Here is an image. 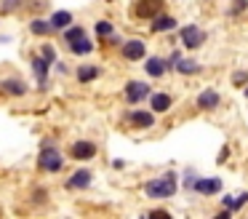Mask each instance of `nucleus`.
<instances>
[{
    "label": "nucleus",
    "mask_w": 248,
    "mask_h": 219,
    "mask_svg": "<svg viewBox=\"0 0 248 219\" xmlns=\"http://www.w3.org/2000/svg\"><path fill=\"white\" fill-rule=\"evenodd\" d=\"M176 187H179V176L173 171H168V174L155 176V179L147 182L144 192H147V198H171L176 192Z\"/></svg>",
    "instance_id": "obj_1"
},
{
    "label": "nucleus",
    "mask_w": 248,
    "mask_h": 219,
    "mask_svg": "<svg viewBox=\"0 0 248 219\" xmlns=\"http://www.w3.org/2000/svg\"><path fill=\"white\" fill-rule=\"evenodd\" d=\"M38 166H40V171L56 174V171H62V166H64V158L59 155V150H56L54 144H43V150H40V155H38Z\"/></svg>",
    "instance_id": "obj_2"
},
{
    "label": "nucleus",
    "mask_w": 248,
    "mask_h": 219,
    "mask_svg": "<svg viewBox=\"0 0 248 219\" xmlns=\"http://www.w3.org/2000/svg\"><path fill=\"white\" fill-rule=\"evenodd\" d=\"M163 0H136L134 5V16L136 19H152V16L163 14Z\"/></svg>",
    "instance_id": "obj_3"
},
{
    "label": "nucleus",
    "mask_w": 248,
    "mask_h": 219,
    "mask_svg": "<svg viewBox=\"0 0 248 219\" xmlns=\"http://www.w3.org/2000/svg\"><path fill=\"white\" fill-rule=\"evenodd\" d=\"M179 37H182V43H184L187 48H200V46L205 43V32L200 30L198 24H187V27H182Z\"/></svg>",
    "instance_id": "obj_4"
},
{
    "label": "nucleus",
    "mask_w": 248,
    "mask_h": 219,
    "mask_svg": "<svg viewBox=\"0 0 248 219\" xmlns=\"http://www.w3.org/2000/svg\"><path fill=\"white\" fill-rule=\"evenodd\" d=\"M93 155H96V144L91 139H78V142H72V147H70L72 160H91Z\"/></svg>",
    "instance_id": "obj_5"
},
{
    "label": "nucleus",
    "mask_w": 248,
    "mask_h": 219,
    "mask_svg": "<svg viewBox=\"0 0 248 219\" xmlns=\"http://www.w3.org/2000/svg\"><path fill=\"white\" fill-rule=\"evenodd\" d=\"M120 53H123V59H128V62H139V59H144V53H147V46H144V40H125V43H120Z\"/></svg>",
    "instance_id": "obj_6"
},
{
    "label": "nucleus",
    "mask_w": 248,
    "mask_h": 219,
    "mask_svg": "<svg viewBox=\"0 0 248 219\" xmlns=\"http://www.w3.org/2000/svg\"><path fill=\"white\" fill-rule=\"evenodd\" d=\"M91 182H93V174L88 168H80L64 182V187L67 190H86V187H91Z\"/></svg>",
    "instance_id": "obj_7"
},
{
    "label": "nucleus",
    "mask_w": 248,
    "mask_h": 219,
    "mask_svg": "<svg viewBox=\"0 0 248 219\" xmlns=\"http://www.w3.org/2000/svg\"><path fill=\"white\" fill-rule=\"evenodd\" d=\"M150 96V85L141 83V80H128L125 83V99L128 101H141Z\"/></svg>",
    "instance_id": "obj_8"
},
{
    "label": "nucleus",
    "mask_w": 248,
    "mask_h": 219,
    "mask_svg": "<svg viewBox=\"0 0 248 219\" xmlns=\"http://www.w3.org/2000/svg\"><path fill=\"white\" fill-rule=\"evenodd\" d=\"M0 91L8 96H24L27 94V83L22 78H6V80H0Z\"/></svg>",
    "instance_id": "obj_9"
},
{
    "label": "nucleus",
    "mask_w": 248,
    "mask_h": 219,
    "mask_svg": "<svg viewBox=\"0 0 248 219\" xmlns=\"http://www.w3.org/2000/svg\"><path fill=\"white\" fill-rule=\"evenodd\" d=\"M48 69H51V64L46 62L43 56H32V72H35V80H38V85L40 88H46V83H48Z\"/></svg>",
    "instance_id": "obj_10"
},
{
    "label": "nucleus",
    "mask_w": 248,
    "mask_h": 219,
    "mask_svg": "<svg viewBox=\"0 0 248 219\" xmlns=\"http://www.w3.org/2000/svg\"><path fill=\"white\" fill-rule=\"evenodd\" d=\"M189 187L195 192H200V195H216L221 190V179H192Z\"/></svg>",
    "instance_id": "obj_11"
},
{
    "label": "nucleus",
    "mask_w": 248,
    "mask_h": 219,
    "mask_svg": "<svg viewBox=\"0 0 248 219\" xmlns=\"http://www.w3.org/2000/svg\"><path fill=\"white\" fill-rule=\"evenodd\" d=\"M128 123L134 128H150V126H155V112L134 110V112H128Z\"/></svg>",
    "instance_id": "obj_12"
},
{
    "label": "nucleus",
    "mask_w": 248,
    "mask_h": 219,
    "mask_svg": "<svg viewBox=\"0 0 248 219\" xmlns=\"http://www.w3.org/2000/svg\"><path fill=\"white\" fill-rule=\"evenodd\" d=\"M219 101H221V96H219V91H214V88H205V91L198 94V107L200 110H216Z\"/></svg>",
    "instance_id": "obj_13"
},
{
    "label": "nucleus",
    "mask_w": 248,
    "mask_h": 219,
    "mask_svg": "<svg viewBox=\"0 0 248 219\" xmlns=\"http://www.w3.org/2000/svg\"><path fill=\"white\" fill-rule=\"evenodd\" d=\"M99 75H102V67H96V64H80L75 72L78 83H91V80H96Z\"/></svg>",
    "instance_id": "obj_14"
},
{
    "label": "nucleus",
    "mask_w": 248,
    "mask_h": 219,
    "mask_svg": "<svg viewBox=\"0 0 248 219\" xmlns=\"http://www.w3.org/2000/svg\"><path fill=\"white\" fill-rule=\"evenodd\" d=\"M166 59H160V56H150L147 59V64H144V72L150 75V78H163L166 75Z\"/></svg>",
    "instance_id": "obj_15"
},
{
    "label": "nucleus",
    "mask_w": 248,
    "mask_h": 219,
    "mask_svg": "<svg viewBox=\"0 0 248 219\" xmlns=\"http://www.w3.org/2000/svg\"><path fill=\"white\" fill-rule=\"evenodd\" d=\"M221 203H224V208L227 211H240L243 206L248 203V192L243 190V192H235V195H227V198H221Z\"/></svg>",
    "instance_id": "obj_16"
},
{
    "label": "nucleus",
    "mask_w": 248,
    "mask_h": 219,
    "mask_svg": "<svg viewBox=\"0 0 248 219\" xmlns=\"http://www.w3.org/2000/svg\"><path fill=\"white\" fill-rule=\"evenodd\" d=\"M150 21H152V27H150L152 32H171L173 27H176V19H173V16H166V14L152 16Z\"/></svg>",
    "instance_id": "obj_17"
},
{
    "label": "nucleus",
    "mask_w": 248,
    "mask_h": 219,
    "mask_svg": "<svg viewBox=\"0 0 248 219\" xmlns=\"http://www.w3.org/2000/svg\"><path fill=\"white\" fill-rule=\"evenodd\" d=\"M67 46H70V53H75V56H86V53L93 51V43L88 40L86 35H80V37H75V40H70Z\"/></svg>",
    "instance_id": "obj_18"
},
{
    "label": "nucleus",
    "mask_w": 248,
    "mask_h": 219,
    "mask_svg": "<svg viewBox=\"0 0 248 219\" xmlns=\"http://www.w3.org/2000/svg\"><path fill=\"white\" fill-rule=\"evenodd\" d=\"M48 24H51V30H67V27L72 24V14L70 11H54Z\"/></svg>",
    "instance_id": "obj_19"
},
{
    "label": "nucleus",
    "mask_w": 248,
    "mask_h": 219,
    "mask_svg": "<svg viewBox=\"0 0 248 219\" xmlns=\"http://www.w3.org/2000/svg\"><path fill=\"white\" fill-rule=\"evenodd\" d=\"M150 101H152V112H168V110H171V104H173V99L168 94H163V91L152 94Z\"/></svg>",
    "instance_id": "obj_20"
},
{
    "label": "nucleus",
    "mask_w": 248,
    "mask_h": 219,
    "mask_svg": "<svg viewBox=\"0 0 248 219\" xmlns=\"http://www.w3.org/2000/svg\"><path fill=\"white\" fill-rule=\"evenodd\" d=\"M173 67H176L179 75H198L200 72V64L195 62V59H182V56H179Z\"/></svg>",
    "instance_id": "obj_21"
},
{
    "label": "nucleus",
    "mask_w": 248,
    "mask_h": 219,
    "mask_svg": "<svg viewBox=\"0 0 248 219\" xmlns=\"http://www.w3.org/2000/svg\"><path fill=\"white\" fill-rule=\"evenodd\" d=\"M30 30H32V35H40V37H43V35H48V32H54V30H51V24H48L46 19H32Z\"/></svg>",
    "instance_id": "obj_22"
},
{
    "label": "nucleus",
    "mask_w": 248,
    "mask_h": 219,
    "mask_svg": "<svg viewBox=\"0 0 248 219\" xmlns=\"http://www.w3.org/2000/svg\"><path fill=\"white\" fill-rule=\"evenodd\" d=\"M96 35L107 40L109 35H115V24H112V21H104V19H102V21H96Z\"/></svg>",
    "instance_id": "obj_23"
},
{
    "label": "nucleus",
    "mask_w": 248,
    "mask_h": 219,
    "mask_svg": "<svg viewBox=\"0 0 248 219\" xmlns=\"http://www.w3.org/2000/svg\"><path fill=\"white\" fill-rule=\"evenodd\" d=\"M62 32H64V40L67 43L75 40V37H80V35H86V30H83V27H78V24H70L67 30H62Z\"/></svg>",
    "instance_id": "obj_24"
},
{
    "label": "nucleus",
    "mask_w": 248,
    "mask_h": 219,
    "mask_svg": "<svg viewBox=\"0 0 248 219\" xmlns=\"http://www.w3.org/2000/svg\"><path fill=\"white\" fill-rule=\"evenodd\" d=\"M40 56H43L48 64H54V62H56V51H54V46H51V43H46V46H40Z\"/></svg>",
    "instance_id": "obj_25"
},
{
    "label": "nucleus",
    "mask_w": 248,
    "mask_h": 219,
    "mask_svg": "<svg viewBox=\"0 0 248 219\" xmlns=\"http://www.w3.org/2000/svg\"><path fill=\"white\" fill-rule=\"evenodd\" d=\"M19 5H22V0H3V5H0V8L6 11V14H11V11H16Z\"/></svg>",
    "instance_id": "obj_26"
},
{
    "label": "nucleus",
    "mask_w": 248,
    "mask_h": 219,
    "mask_svg": "<svg viewBox=\"0 0 248 219\" xmlns=\"http://www.w3.org/2000/svg\"><path fill=\"white\" fill-rule=\"evenodd\" d=\"M248 83V72H235L232 75V85H246Z\"/></svg>",
    "instance_id": "obj_27"
},
{
    "label": "nucleus",
    "mask_w": 248,
    "mask_h": 219,
    "mask_svg": "<svg viewBox=\"0 0 248 219\" xmlns=\"http://www.w3.org/2000/svg\"><path fill=\"white\" fill-rule=\"evenodd\" d=\"M248 8V0H232V14H237V11H246Z\"/></svg>",
    "instance_id": "obj_28"
},
{
    "label": "nucleus",
    "mask_w": 248,
    "mask_h": 219,
    "mask_svg": "<svg viewBox=\"0 0 248 219\" xmlns=\"http://www.w3.org/2000/svg\"><path fill=\"white\" fill-rule=\"evenodd\" d=\"M46 195H48L46 190H35V203H43V201H46Z\"/></svg>",
    "instance_id": "obj_29"
},
{
    "label": "nucleus",
    "mask_w": 248,
    "mask_h": 219,
    "mask_svg": "<svg viewBox=\"0 0 248 219\" xmlns=\"http://www.w3.org/2000/svg\"><path fill=\"white\" fill-rule=\"evenodd\" d=\"M227 155H230V147H221V155H219V163H224Z\"/></svg>",
    "instance_id": "obj_30"
},
{
    "label": "nucleus",
    "mask_w": 248,
    "mask_h": 219,
    "mask_svg": "<svg viewBox=\"0 0 248 219\" xmlns=\"http://www.w3.org/2000/svg\"><path fill=\"white\" fill-rule=\"evenodd\" d=\"M246 96H248V85H246Z\"/></svg>",
    "instance_id": "obj_31"
}]
</instances>
